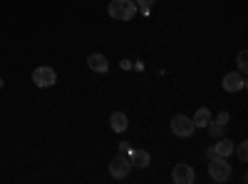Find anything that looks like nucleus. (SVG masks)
<instances>
[{
    "mask_svg": "<svg viewBox=\"0 0 248 184\" xmlns=\"http://www.w3.org/2000/svg\"><path fill=\"white\" fill-rule=\"evenodd\" d=\"M107 13L114 17V20H132L134 13H137V3L134 0H112V3L107 5Z\"/></svg>",
    "mask_w": 248,
    "mask_h": 184,
    "instance_id": "nucleus-1",
    "label": "nucleus"
},
{
    "mask_svg": "<svg viewBox=\"0 0 248 184\" xmlns=\"http://www.w3.org/2000/svg\"><path fill=\"white\" fill-rule=\"evenodd\" d=\"M209 177L214 182H229L231 177V165L226 162V157H211L209 159Z\"/></svg>",
    "mask_w": 248,
    "mask_h": 184,
    "instance_id": "nucleus-2",
    "label": "nucleus"
},
{
    "mask_svg": "<svg viewBox=\"0 0 248 184\" xmlns=\"http://www.w3.org/2000/svg\"><path fill=\"white\" fill-rule=\"evenodd\" d=\"M32 83H35V87H43V90L55 87L57 72H55L52 67H47V65H40V67H35V72H32Z\"/></svg>",
    "mask_w": 248,
    "mask_h": 184,
    "instance_id": "nucleus-3",
    "label": "nucleus"
},
{
    "mask_svg": "<svg viewBox=\"0 0 248 184\" xmlns=\"http://www.w3.org/2000/svg\"><path fill=\"white\" fill-rule=\"evenodd\" d=\"M132 172V162H129V154H117L112 162H109V174L114 179H124Z\"/></svg>",
    "mask_w": 248,
    "mask_h": 184,
    "instance_id": "nucleus-4",
    "label": "nucleus"
},
{
    "mask_svg": "<svg viewBox=\"0 0 248 184\" xmlns=\"http://www.w3.org/2000/svg\"><path fill=\"white\" fill-rule=\"evenodd\" d=\"M171 132L176 134V137H191L194 132H196V127H194V122H191V117H186V115H176L174 119H171Z\"/></svg>",
    "mask_w": 248,
    "mask_h": 184,
    "instance_id": "nucleus-5",
    "label": "nucleus"
},
{
    "mask_svg": "<svg viewBox=\"0 0 248 184\" xmlns=\"http://www.w3.org/2000/svg\"><path fill=\"white\" fill-rule=\"evenodd\" d=\"M171 179H174L176 184H191V182L196 179V172H194V167H191V165L181 162V165H176V167H174Z\"/></svg>",
    "mask_w": 248,
    "mask_h": 184,
    "instance_id": "nucleus-6",
    "label": "nucleus"
},
{
    "mask_svg": "<svg viewBox=\"0 0 248 184\" xmlns=\"http://www.w3.org/2000/svg\"><path fill=\"white\" fill-rule=\"evenodd\" d=\"M246 87V77L241 72H229L223 75V90L226 92H241Z\"/></svg>",
    "mask_w": 248,
    "mask_h": 184,
    "instance_id": "nucleus-7",
    "label": "nucleus"
},
{
    "mask_svg": "<svg viewBox=\"0 0 248 184\" xmlns=\"http://www.w3.org/2000/svg\"><path fill=\"white\" fill-rule=\"evenodd\" d=\"M87 67L92 70V72H99V75H105L107 70H109V60L102 55V52H92L90 57H87Z\"/></svg>",
    "mask_w": 248,
    "mask_h": 184,
    "instance_id": "nucleus-8",
    "label": "nucleus"
},
{
    "mask_svg": "<svg viewBox=\"0 0 248 184\" xmlns=\"http://www.w3.org/2000/svg\"><path fill=\"white\" fill-rule=\"evenodd\" d=\"M129 162H132V167L134 169H147L149 167V162H152V157H149V152L147 150H129Z\"/></svg>",
    "mask_w": 248,
    "mask_h": 184,
    "instance_id": "nucleus-9",
    "label": "nucleus"
},
{
    "mask_svg": "<svg viewBox=\"0 0 248 184\" xmlns=\"http://www.w3.org/2000/svg\"><path fill=\"white\" fill-rule=\"evenodd\" d=\"M109 127L114 130V132H124L129 127V119H127V115L124 112H114L112 117H109Z\"/></svg>",
    "mask_w": 248,
    "mask_h": 184,
    "instance_id": "nucleus-10",
    "label": "nucleus"
},
{
    "mask_svg": "<svg viewBox=\"0 0 248 184\" xmlns=\"http://www.w3.org/2000/svg\"><path fill=\"white\" fill-rule=\"evenodd\" d=\"M211 119H214L211 110H206V107H199L191 122H194V127H209V122H211Z\"/></svg>",
    "mask_w": 248,
    "mask_h": 184,
    "instance_id": "nucleus-11",
    "label": "nucleus"
},
{
    "mask_svg": "<svg viewBox=\"0 0 248 184\" xmlns=\"http://www.w3.org/2000/svg\"><path fill=\"white\" fill-rule=\"evenodd\" d=\"M214 152H216V157H231L233 154V142L218 137V145H214Z\"/></svg>",
    "mask_w": 248,
    "mask_h": 184,
    "instance_id": "nucleus-12",
    "label": "nucleus"
},
{
    "mask_svg": "<svg viewBox=\"0 0 248 184\" xmlns=\"http://www.w3.org/2000/svg\"><path fill=\"white\" fill-rule=\"evenodd\" d=\"M223 130H226V127H223V125H218V122H214V119L209 122V134H211V137H216V139H218V137H223Z\"/></svg>",
    "mask_w": 248,
    "mask_h": 184,
    "instance_id": "nucleus-13",
    "label": "nucleus"
},
{
    "mask_svg": "<svg viewBox=\"0 0 248 184\" xmlns=\"http://www.w3.org/2000/svg\"><path fill=\"white\" fill-rule=\"evenodd\" d=\"M233 150H236V154H238V159H241V162H246V159H248V142H241V145H236Z\"/></svg>",
    "mask_w": 248,
    "mask_h": 184,
    "instance_id": "nucleus-14",
    "label": "nucleus"
},
{
    "mask_svg": "<svg viewBox=\"0 0 248 184\" xmlns=\"http://www.w3.org/2000/svg\"><path fill=\"white\" fill-rule=\"evenodd\" d=\"M246 60H248V55H246V50H241V52H238V72H241V75H246V70H248V67H246Z\"/></svg>",
    "mask_w": 248,
    "mask_h": 184,
    "instance_id": "nucleus-15",
    "label": "nucleus"
},
{
    "mask_svg": "<svg viewBox=\"0 0 248 184\" xmlns=\"http://www.w3.org/2000/svg\"><path fill=\"white\" fill-rule=\"evenodd\" d=\"M214 122H218V125H223V127H226V125H229V122H231V115H229V112H218Z\"/></svg>",
    "mask_w": 248,
    "mask_h": 184,
    "instance_id": "nucleus-16",
    "label": "nucleus"
},
{
    "mask_svg": "<svg viewBox=\"0 0 248 184\" xmlns=\"http://www.w3.org/2000/svg\"><path fill=\"white\" fill-rule=\"evenodd\" d=\"M137 3V8H149V5H154V0H134Z\"/></svg>",
    "mask_w": 248,
    "mask_h": 184,
    "instance_id": "nucleus-17",
    "label": "nucleus"
},
{
    "mask_svg": "<svg viewBox=\"0 0 248 184\" xmlns=\"http://www.w3.org/2000/svg\"><path fill=\"white\" fill-rule=\"evenodd\" d=\"M129 150H132L129 142H122V145H119V152H122V154H129Z\"/></svg>",
    "mask_w": 248,
    "mask_h": 184,
    "instance_id": "nucleus-18",
    "label": "nucleus"
},
{
    "mask_svg": "<svg viewBox=\"0 0 248 184\" xmlns=\"http://www.w3.org/2000/svg\"><path fill=\"white\" fill-rule=\"evenodd\" d=\"M119 67H122V70H132V63H129V60H122Z\"/></svg>",
    "mask_w": 248,
    "mask_h": 184,
    "instance_id": "nucleus-19",
    "label": "nucleus"
},
{
    "mask_svg": "<svg viewBox=\"0 0 248 184\" xmlns=\"http://www.w3.org/2000/svg\"><path fill=\"white\" fill-rule=\"evenodd\" d=\"M0 87H3V77H0Z\"/></svg>",
    "mask_w": 248,
    "mask_h": 184,
    "instance_id": "nucleus-20",
    "label": "nucleus"
}]
</instances>
